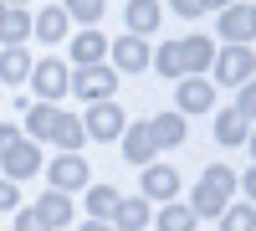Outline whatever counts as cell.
<instances>
[{
	"label": "cell",
	"mask_w": 256,
	"mask_h": 231,
	"mask_svg": "<svg viewBox=\"0 0 256 231\" xmlns=\"http://www.w3.org/2000/svg\"><path fill=\"white\" fill-rule=\"evenodd\" d=\"M236 190H241V185H236V170H230V164H210V170L200 175V185L190 190V211L220 221V211L230 205V195H236Z\"/></svg>",
	"instance_id": "cell-1"
},
{
	"label": "cell",
	"mask_w": 256,
	"mask_h": 231,
	"mask_svg": "<svg viewBox=\"0 0 256 231\" xmlns=\"http://www.w3.org/2000/svg\"><path fill=\"white\" fill-rule=\"evenodd\" d=\"M216 82L220 88H246V82L256 77V52L251 47H226V52H216Z\"/></svg>",
	"instance_id": "cell-2"
},
{
	"label": "cell",
	"mask_w": 256,
	"mask_h": 231,
	"mask_svg": "<svg viewBox=\"0 0 256 231\" xmlns=\"http://www.w3.org/2000/svg\"><path fill=\"white\" fill-rule=\"evenodd\" d=\"M72 93L82 103H108L118 93V72L108 67V62H98V67H77L72 72Z\"/></svg>",
	"instance_id": "cell-3"
},
{
	"label": "cell",
	"mask_w": 256,
	"mask_h": 231,
	"mask_svg": "<svg viewBox=\"0 0 256 231\" xmlns=\"http://www.w3.org/2000/svg\"><path fill=\"white\" fill-rule=\"evenodd\" d=\"M31 88H36V103H56V98H67V93H72V72H67V62H56V57L36 62V67H31Z\"/></svg>",
	"instance_id": "cell-4"
},
{
	"label": "cell",
	"mask_w": 256,
	"mask_h": 231,
	"mask_svg": "<svg viewBox=\"0 0 256 231\" xmlns=\"http://www.w3.org/2000/svg\"><path fill=\"white\" fill-rule=\"evenodd\" d=\"M82 129H88V139L113 144V139H123L128 118H123V108H118V103L108 98V103H88V113H82Z\"/></svg>",
	"instance_id": "cell-5"
},
{
	"label": "cell",
	"mask_w": 256,
	"mask_h": 231,
	"mask_svg": "<svg viewBox=\"0 0 256 231\" xmlns=\"http://www.w3.org/2000/svg\"><path fill=\"white\" fill-rule=\"evenodd\" d=\"M46 180H52V190H62V195H72V190H88V159L82 154H56L52 164H46Z\"/></svg>",
	"instance_id": "cell-6"
},
{
	"label": "cell",
	"mask_w": 256,
	"mask_h": 231,
	"mask_svg": "<svg viewBox=\"0 0 256 231\" xmlns=\"http://www.w3.org/2000/svg\"><path fill=\"white\" fill-rule=\"evenodd\" d=\"M144 200H174L180 195V170H174V164H144Z\"/></svg>",
	"instance_id": "cell-7"
},
{
	"label": "cell",
	"mask_w": 256,
	"mask_h": 231,
	"mask_svg": "<svg viewBox=\"0 0 256 231\" xmlns=\"http://www.w3.org/2000/svg\"><path fill=\"white\" fill-rule=\"evenodd\" d=\"M108 57H113V72L123 77V72H144L148 67V41L144 36H118L113 47H108Z\"/></svg>",
	"instance_id": "cell-8"
},
{
	"label": "cell",
	"mask_w": 256,
	"mask_h": 231,
	"mask_svg": "<svg viewBox=\"0 0 256 231\" xmlns=\"http://www.w3.org/2000/svg\"><path fill=\"white\" fill-rule=\"evenodd\" d=\"M180 113H210L216 108V82H205V77H180Z\"/></svg>",
	"instance_id": "cell-9"
},
{
	"label": "cell",
	"mask_w": 256,
	"mask_h": 231,
	"mask_svg": "<svg viewBox=\"0 0 256 231\" xmlns=\"http://www.w3.org/2000/svg\"><path fill=\"white\" fill-rule=\"evenodd\" d=\"M180 57H184V72H190V77H200V72L216 67V41H210L205 31H195V36H184V41H180Z\"/></svg>",
	"instance_id": "cell-10"
},
{
	"label": "cell",
	"mask_w": 256,
	"mask_h": 231,
	"mask_svg": "<svg viewBox=\"0 0 256 231\" xmlns=\"http://www.w3.org/2000/svg\"><path fill=\"white\" fill-rule=\"evenodd\" d=\"M154 134H148V118L144 123H128V129H123V159L128 164H138V170H144V164H154Z\"/></svg>",
	"instance_id": "cell-11"
},
{
	"label": "cell",
	"mask_w": 256,
	"mask_h": 231,
	"mask_svg": "<svg viewBox=\"0 0 256 231\" xmlns=\"http://www.w3.org/2000/svg\"><path fill=\"white\" fill-rule=\"evenodd\" d=\"M108 226H113V231H144V226H148V200H144V195H118Z\"/></svg>",
	"instance_id": "cell-12"
},
{
	"label": "cell",
	"mask_w": 256,
	"mask_h": 231,
	"mask_svg": "<svg viewBox=\"0 0 256 231\" xmlns=\"http://www.w3.org/2000/svg\"><path fill=\"white\" fill-rule=\"evenodd\" d=\"M0 170H6V180H26V175H36L41 170V144H31V139H20L16 149L0 159Z\"/></svg>",
	"instance_id": "cell-13"
},
{
	"label": "cell",
	"mask_w": 256,
	"mask_h": 231,
	"mask_svg": "<svg viewBox=\"0 0 256 231\" xmlns=\"http://www.w3.org/2000/svg\"><path fill=\"white\" fill-rule=\"evenodd\" d=\"M159 0H128L123 6V26H128V36H148V31H159Z\"/></svg>",
	"instance_id": "cell-14"
},
{
	"label": "cell",
	"mask_w": 256,
	"mask_h": 231,
	"mask_svg": "<svg viewBox=\"0 0 256 231\" xmlns=\"http://www.w3.org/2000/svg\"><path fill=\"white\" fill-rule=\"evenodd\" d=\"M246 139H251V118H246L241 108H226V113H216V144L236 149V144H246Z\"/></svg>",
	"instance_id": "cell-15"
},
{
	"label": "cell",
	"mask_w": 256,
	"mask_h": 231,
	"mask_svg": "<svg viewBox=\"0 0 256 231\" xmlns=\"http://www.w3.org/2000/svg\"><path fill=\"white\" fill-rule=\"evenodd\" d=\"M82 139H88L82 118H77V113H62V108H56V123H52V144H56L62 154H77V149H82Z\"/></svg>",
	"instance_id": "cell-16"
},
{
	"label": "cell",
	"mask_w": 256,
	"mask_h": 231,
	"mask_svg": "<svg viewBox=\"0 0 256 231\" xmlns=\"http://www.w3.org/2000/svg\"><path fill=\"white\" fill-rule=\"evenodd\" d=\"M36 216L46 221V231H62V226H72V195H62V190H46L36 200Z\"/></svg>",
	"instance_id": "cell-17"
},
{
	"label": "cell",
	"mask_w": 256,
	"mask_h": 231,
	"mask_svg": "<svg viewBox=\"0 0 256 231\" xmlns=\"http://www.w3.org/2000/svg\"><path fill=\"white\" fill-rule=\"evenodd\" d=\"M102 57H108V36L102 31H77L72 36V62L77 67H98Z\"/></svg>",
	"instance_id": "cell-18"
},
{
	"label": "cell",
	"mask_w": 256,
	"mask_h": 231,
	"mask_svg": "<svg viewBox=\"0 0 256 231\" xmlns=\"http://www.w3.org/2000/svg\"><path fill=\"white\" fill-rule=\"evenodd\" d=\"M148 134H154V149L184 144V113H154V118H148Z\"/></svg>",
	"instance_id": "cell-19"
},
{
	"label": "cell",
	"mask_w": 256,
	"mask_h": 231,
	"mask_svg": "<svg viewBox=\"0 0 256 231\" xmlns=\"http://www.w3.org/2000/svg\"><path fill=\"white\" fill-rule=\"evenodd\" d=\"M216 31L226 36V47H246V41H251V16H246V6H226Z\"/></svg>",
	"instance_id": "cell-20"
},
{
	"label": "cell",
	"mask_w": 256,
	"mask_h": 231,
	"mask_svg": "<svg viewBox=\"0 0 256 231\" xmlns=\"http://www.w3.org/2000/svg\"><path fill=\"white\" fill-rule=\"evenodd\" d=\"M31 67L36 62L26 57V47H6L0 52V82H10V88H20V82L31 77Z\"/></svg>",
	"instance_id": "cell-21"
},
{
	"label": "cell",
	"mask_w": 256,
	"mask_h": 231,
	"mask_svg": "<svg viewBox=\"0 0 256 231\" xmlns=\"http://www.w3.org/2000/svg\"><path fill=\"white\" fill-rule=\"evenodd\" d=\"M26 113V139L41 144V139H52V123H56V103H31V108H20Z\"/></svg>",
	"instance_id": "cell-22"
},
{
	"label": "cell",
	"mask_w": 256,
	"mask_h": 231,
	"mask_svg": "<svg viewBox=\"0 0 256 231\" xmlns=\"http://www.w3.org/2000/svg\"><path fill=\"white\" fill-rule=\"evenodd\" d=\"M67 26H72L67 11H62V6H46V11L31 21V36H41V41H62V36H67Z\"/></svg>",
	"instance_id": "cell-23"
},
{
	"label": "cell",
	"mask_w": 256,
	"mask_h": 231,
	"mask_svg": "<svg viewBox=\"0 0 256 231\" xmlns=\"http://www.w3.org/2000/svg\"><path fill=\"white\" fill-rule=\"evenodd\" d=\"M31 21H36V16H26L20 6H10V11H6V21H0V41H6V47H26Z\"/></svg>",
	"instance_id": "cell-24"
},
{
	"label": "cell",
	"mask_w": 256,
	"mask_h": 231,
	"mask_svg": "<svg viewBox=\"0 0 256 231\" xmlns=\"http://www.w3.org/2000/svg\"><path fill=\"white\" fill-rule=\"evenodd\" d=\"M195 221H200V216L190 211V205H180V200H169L164 211L154 216V226H159V231H195Z\"/></svg>",
	"instance_id": "cell-25"
},
{
	"label": "cell",
	"mask_w": 256,
	"mask_h": 231,
	"mask_svg": "<svg viewBox=\"0 0 256 231\" xmlns=\"http://www.w3.org/2000/svg\"><path fill=\"white\" fill-rule=\"evenodd\" d=\"M220 231H256V205L251 200H230L220 211Z\"/></svg>",
	"instance_id": "cell-26"
},
{
	"label": "cell",
	"mask_w": 256,
	"mask_h": 231,
	"mask_svg": "<svg viewBox=\"0 0 256 231\" xmlns=\"http://www.w3.org/2000/svg\"><path fill=\"white\" fill-rule=\"evenodd\" d=\"M148 62H154V72H159V77H184V57H180V41H164V47H159L154 57H148Z\"/></svg>",
	"instance_id": "cell-27"
},
{
	"label": "cell",
	"mask_w": 256,
	"mask_h": 231,
	"mask_svg": "<svg viewBox=\"0 0 256 231\" xmlns=\"http://www.w3.org/2000/svg\"><path fill=\"white\" fill-rule=\"evenodd\" d=\"M113 205H118V190H113V185H88V211H92V221H108Z\"/></svg>",
	"instance_id": "cell-28"
},
{
	"label": "cell",
	"mask_w": 256,
	"mask_h": 231,
	"mask_svg": "<svg viewBox=\"0 0 256 231\" xmlns=\"http://www.w3.org/2000/svg\"><path fill=\"white\" fill-rule=\"evenodd\" d=\"M102 6H108V0H67V21H82V26H98L102 21Z\"/></svg>",
	"instance_id": "cell-29"
},
{
	"label": "cell",
	"mask_w": 256,
	"mask_h": 231,
	"mask_svg": "<svg viewBox=\"0 0 256 231\" xmlns=\"http://www.w3.org/2000/svg\"><path fill=\"white\" fill-rule=\"evenodd\" d=\"M16 231H46V221L36 216V205H26V211H16Z\"/></svg>",
	"instance_id": "cell-30"
},
{
	"label": "cell",
	"mask_w": 256,
	"mask_h": 231,
	"mask_svg": "<svg viewBox=\"0 0 256 231\" xmlns=\"http://www.w3.org/2000/svg\"><path fill=\"white\" fill-rule=\"evenodd\" d=\"M236 108H241V113H246V118L256 123V77H251L246 88H241V98H236Z\"/></svg>",
	"instance_id": "cell-31"
},
{
	"label": "cell",
	"mask_w": 256,
	"mask_h": 231,
	"mask_svg": "<svg viewBox=\"0 0 256 231\" xmlns=\"http://www.w3.org/2000/svg\"><path fill=\"white\" fill-rule=\"evenodd\" d=\"M20 139H26V134H20L16 123H0V159H6V154L16 149V144H20Z\"/></svg>",
	"instance_id": "cell-32"
},
{
	"label": "cell",
	"mask_w": 256,
	"mask_h": 231,
	"mask_svg": "<svg viewBox=\"0 0 256 231\" xmlns=\"http://www.w3.org/2000/svg\"><path fill=\"white\" fill-rule=\"evenodd\" d=\"M0 211H20V190H16V180H0Z\"/></svg>",
	"instance_id": "cell-33"
},
{
	"label": "cell",
	"mask_w": 256,
	"mask_h": 231,
	"mask_svg": "<svg viewBox=\"0 0 256 231\" xmlns=\"http://www.w3.org/2000/svg\"><path fill=\"white\" fill-rule=\"evenodd\" d=\"M169 6H174V16H184V21H195L205 6H200V0H169Z\"/></svg>",
	"instance_id": "cell-34"
},
{
	"label": "cell",
	"mask_w": 256,
	"mask_h": 231,
	"mask_svg": "<svg viewBox=\"0 0 256 231\" xmlns=\"http://www.w3.org/2000/svg\"><path fill=\"white\" fill-rule=\"evenodd\" d=\"M236 185H241V190H246V200L256 205V164H251V170H246V175H236Z\"/></svg>",
	"instance_id": "cell-35"
},
{
	"label": "cell",
	"mask_w": 256,
	"mask_h": 231,
	"mask_svg": "<svg viewBox=\"0 0 256 231\" xmlns=\"http://www.w3.org/2000/svg\"><path fill=\"white\" fill-rule=\"evenodd\" d=\"M205 11H226V6H236V0H200Z\"/></svg>",
	"instance_id": "cell-36"
},
{
	"label": "cell",
	"mask_w": 256,
	"mask_h": 231,
	"mask_svg": "<svg viewBox=\"0 0 256 231\" xmlns=\"http://www.w3.org/2000/svg\"><path fill=\"white\" fill-rule=\"evenodd\" d=\"M82 231H113L108 221H88V226H82Z\"/></svg>",
	"instance_id": "cell-37"
},
{
	"label": "cell",
	"mask_w": 256,
	"mask_h": 231,
	"mask_svg": "<svg viewBox=\"0 0 256 231\" xmlns=\"http://www.w3.org/2000/svg\"><path fill=\"white\" fill-rule=\"evenodd\" d=\"M246 16H251V36H256V0H251V6H246Z\"/></svg>",
	"instance_id": "cell-38"
},
{
	"label": "cell",
	"mask_w": 256,
	"mask_h": 231,
	"mask_svg": "<svg viewBox=\"0 0 256 231\" xmlns=\"http://www.w3.org/2000/svg\"><path fill=\"white\" fill-rule=\"evenodd\" d=\"M246 149H251V154H256V129H251V139H246Z\"/></svg>",
	"instance_id": "cell-39"
},
{
	"label": "cell",
	"mask_w": 256,
	"mask_h": 231,
	"mask_svg": "<svg viewBox=\"0 0 256 231\" xmlns=\"http://www.w3.org/2000/svg\"><path fill=\"white\" fill-rule=\"evenodd\" d=\"M6 6H20V11H26V0H6Z\"/></svg>",
	"instance_id": "cell-40"
},
{
	"label": "cell",
	"mask_w": 256,
	"mask_h": 231,
	"mask_svg": "<svg viewBox=\"0 0 256 231\" xmlns=\"http://www.w3.org/2000/svg\"><path fill=\"white\" fill-rule=\"evenodd\" d=\"M6 11H10V6H6V0H0V21H6Z\"/></svg>",
	"instance_id": "cell-41"
}]
</instances>
